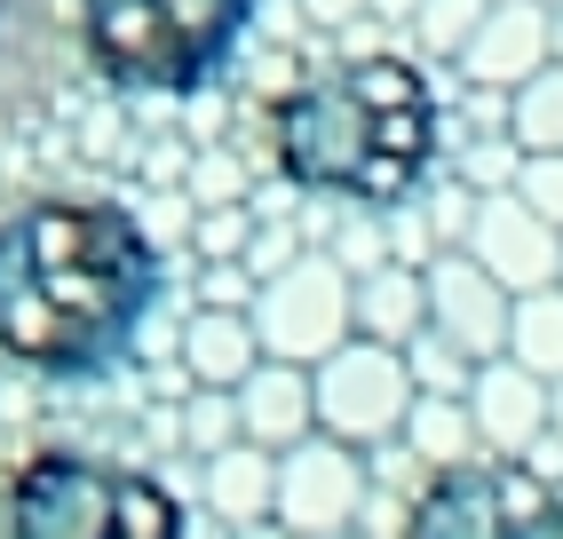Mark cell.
Returning a JSON list of instances; mask_svg holds the SVG:
<instances>
[{"instance_id":"17","label":"cell","mask_w":563,"mask_h":539,"mask_svg":"<svg viewBox=\"0 0 563 539\" xmlns=\"http://www.w3.org/2000/svg\"><path fill=\"white\" fill-rule=\"evenodd\" d=\"M508 358L540 381H563V286L548 294H516V318H508Z\"/></svg>"},{"instance_id":"15","label":"cell","mask_w":563,"mask_h":539,"mask_svg":"<svg viewBox=\"0 0 563 539\" xmlns=\"http://www.w3.org/2000/svg\"><path fill=\"white\" fill-rule=\"evenodd\" d=\"M207 499L231 524H262V516H278V460L262 452V444H231V452H214L207 460Z\"/></svg>"},{"instance_id":"7","label":"cell","mask_w":563,"mask_h":539,"mask_svg":"<svg viewBox=\"0 0 563 539\" xmlns=\"http://www.w3.org/2000/svg\"><path fill=\"white\" fill-rule=\"evenodd\" d=\"M365 508V452L342 437H302L278 460V524L294 539H342Z\"/></svg>"},{"instance_id":"12","label":"cell","mask_w":563,"mask_h":539,"mask_svg":"<svg viewBox=\"0 0 563 539\" xmlns=\"http://www.w3.org/2000/svg\"><path fill=\"white\" fill-rule=\"evenodd\" d=\"M310 420H318V381H302L294 365H262L239 381V429L271 452V444H302L310 437Z\"/></svg>"},{"instance_id":"3","label":"cell","mask_w":563,"mask_h":539,"mask_svg":"<svg viewBox=\"0 0 563 539\" xmlns=\"http://www.w3.org/2000/svg\"><path fill=\"white\" fill-rule=\"evenodd\" d=\"M80 48L103 80L191 96L239 48L254 0H71Z\"/></svg>"},{"instance_id":"19","label":"cell","mask_w":563,"mask_h":539,"mask_svg":"<svg viewBox=\"0 0 563 539\" xmlns=\"http://www.w3.org/2000/svg\"><path fill=\"white\" fill-rule=\"evenodd\" d=\"M516 199L532 207L548 230H563V160H523V175H516Z\"/></svg>"},{"instance_id":"16","label":"cell","mask_w":563,"mask_h":539,"mask_svg":"<svg viewBox=\"0 0 563 539\" xmlns=\"http://www.w3.org/2000/svg\"><path fill=\"white\" fill-rule=\"evenodd\" d=\"M508 135H516L523 160H563V56L516 88V103H508Z\"/></svg>"},{"instance_id":"18","label":"cell","mask_w":563,"mask_h":539,"mask_svg":"<svg viewBox=\"0 0 563 539\" xmlns=\"http://www.w3.org/2000/svg\"><path fill=\"white\" fill-rule=\"evenodd\" d=\"M191 373L207 381V389H231V381H246L254 373V341H246V326L239 318H199L191 326Z\"/></svg>"},{"instance_id":"11","label":"cell","mask_w":563,"mask_h":539,"mask_svg":"<svg viewBox=\"0 0 563 539\" xmlns=\"http://www.w3.org/2000/svg\"><path fill=\"white\" fill-rule=\"evenodd\" d=\"M461 64L476 72V80H508V88H523L532 72H548L555 64V16L540 9V0H493L484 9V24H476V41L461 48Z\"/></svg>"},{"instance_id":"2","label":"cell","mask_w":563,"mask_h":539,"mask_svg":"<svg viewBox=\"0 0 563 539\" xmlns=\"http://www.w3.org/2000/svg\"><path fill=\"white\" fill-rule=\"evenodd\" d=\"M262 135H271L278 175L357 207H397L437 160V96L405 56H342L294 80L271 103Z\"/></svg>"},{"instance_id":"5","label":"cell","mask_w":563,"mask_h":539,"mask_svg":"<svg viewBox=\"0 0 563 539\" xmlns=\"http://www.w3.org/2000/svg\"><path fill=\"white\" fill-rule=\"evenodd\" d=\"M412 405H421V389H412L405 350H382V341H342V350L318 365V420H325V437H342L350 452L405 444Z\"/></svg>"},{"instance_id":"22","label":"cell","mask_w":563,"mask_h":539,"mask_svg":"<svg viewBox=\"0 0 563 539\" xmlns=\"http://www.w3.org/2000/svg\"><path fill=\"white\" fill-rule=\"evenodd\" d=\"M555 56H563V9H555Z\"/></svg>"},{"instance_id":"1","label":"cell","mask_w":563,"mask_h":539,"mask_svg":"<svg viewBox=\"0 0 563 539\" xmlns=\"http://www.w3.org/2000/svg\"><path fill=\"white\" fill-rule=\"evenodd\" d=\"M159 301V246L103 199H41L0 222V358L80 381L128 358Z\"/></svg>"},{"instance_id":"9","label":"cell","mask_w":563,"mask_h":539,"mask_svg":"<svg viewBox=\"0 0 563 539\" xmlns=\"http://www.w3.org/2000/svg\"><path fill=\"white\" fill-rule=\"evenodd\" d=\"M468 254L484 262V278H500L508 294H548V286H563V230H548L532 207L516 199V190H500V199L476 207Z\"/></svg>"},{"instance_id":"21","label":"cell","mask_w":563,"mask_h":539,"mask_svg":"<svg viewBox=\"0 0 563 539\" xmlns=\"http://www.w3.org/2000/svg\"><path fill=\"white\" fill-rule=\"evenodd\" d=\"M246 539H294V531H262V524H254V531H246Z\"/></svg>"},{"instance_id":"20","label":"cell","mask_w":563,"mask_h":539,"mask_svg":"<svg viewBox=\"0 0 563 539\" xmlns=\"http://www.w3.org/2000/svg\"><path fill=\"white\" fill-rule=\"evenodd\" d=\"M548 429L563 437V381H548Z\"/></svg>"},{"instance_id":"14","label":"cell","mask_w":563,"mask_h":539,"mask_svg":"<svg viewBox=\"0 0 563 539\" xmlns=\"http://www.w3.org/2000/svg\"><path fill=\"white\" fill-rule=\"evenodd\" d=\"M405 452L421 476H444V469H468V460H484V437L468 420V397H421L405 420Z\"/></svg>"},{"instance_id":"10","label":"cell","mask_w":563,"mask_h":539,"mask_svg":"<svg viewBox=\"0 0 563 539\" xmlns=\"http://www.w3.org/2000/svg\"><path fill=\"white\" fill-rule=\"evenodd\" d=\"M468 420H476V437H484V460H523V452L548 437V381L523 373L516 358L476 365V381H468Z\"/></svg>"},{"instance_id":"8","label":"cell","mask_w":563,"mask_h":539,"mask_svg":"<svg viewBox=\"0 0 563 539\" xmlns=\"http://www.w3.org/2000/svg\"><path fill=\"white\" fill-rule=\"evenodd\" d=\"M508 318H516V294L500 278H484L476 254H444L429 270V333H444L468 365L508 358Z\"/></svg>"},{"instance_id":"6","label":"cell","mask_w":563,"mask_h":539,"mask_svg":"<svg viewBox=\"0 0 563 539\" xmlns=\"http://www.w3.org/2000/svg\"><path fill=\"white\" fill-rule=\"evenodd\" d=\"M532 492H548V476H532L523 460H468L405 499L397 539H508Z\"/></svg>"},{"instance_id":"4","label":"cell","mask_w":563,"mask_h":539,"mask_svg":"<svg viewBox=\"0 0 563 539\" xmlns=\"http://www.w3.org/2000/svg\"><path fill=\"white\" fill-rule=\"evenodd\" d=\"M9 539H191L183 499L96 452H32L9 484Z\"/></svg>"},{"instance_id":"13","label":"cell","mask_w":563,"mask_h":539,"mask_svg":"<svg viewBox=\"0 0 563 539\" xmlns=\"http://www.w3.org/2000/svg\"><path fill=\"white\" fill-rule=\"evenodd\" d=\"M342 294H333V278H310L302 286H278V318H271V341L278 350H294V358H333L342 350Z\"/></svg>"}]
</instances>
